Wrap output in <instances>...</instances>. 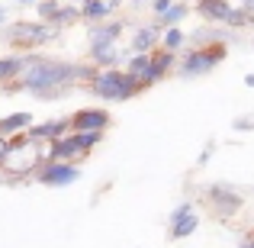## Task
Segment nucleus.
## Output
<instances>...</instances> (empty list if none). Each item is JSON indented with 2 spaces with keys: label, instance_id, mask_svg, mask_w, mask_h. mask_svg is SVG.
<instances>
[{
  "label": "nucleus",
  "instance_id": "1",
  "mask_svg": "<svg viewBox=\"0 0 254 248\" xmlns=\"http://www.w3.org/2000/svg\"><path fill=\"white\" fill-rule=\"evenodd\" d=\"M90 71L84 65H58V62H23L19 68V84L26 90H36L39 97H58L68 81H81Z\"/></svg>",
  "mask_w": 254,
  "mask_h": 248
},
{
  "label": "nucleus",
  "instance_id": "2",
  "mask_svg": "<svg viewBox=\"0 0 254 248\" xmlns=\"http://www.w3.org/2000/svg\"><path fill=\"white\" fill-rule=\"evenodd\" d=\"M135 90H138V84L132 81L126 71H116V68H110V71H103V75L93 78V93H100V97H106V100L132 97Z\"/></svg>",
  "mask_w": 254,
  "mask_h": 248
},
{
  "label": "nucleus",
  "instance_id": "3",
  "mask_svg": "<svg viewBox=\"0 0 254 248\" xmlns=\"http://www.w3.org/2000/svg\"><path fill=\"white\" fill-rule=\"evenodd\" d=\"M77 177H81V171H77V165H71V162H55V165H45L42 171H39V180H42V184H52V187L74 184Z\"/></svg>",
  "mask_w": 254,
  "mask_h": 248
},
{
  "label": "nucleus",
  "instance_id": "4",
  "mask_svg": "<svg viewBox=\"0 0 254 248\" xmlns=\"http://www.w3.org/2000/svg\"><path fill=\"white\" fill-rule=\"evenodd\" d=\"M13 39H19V45H42L55 36V26H42V23H16L10 29Z\"/></svg>",
  "mask_w": 254,
  "mask_h": 248
},
{
  "label": "nucleus",
  "instance_id": "5",
  "mask_svg": "<svg viewBox=\"0 0 254 248\" xmlns=\"http://www.w3.org/2000/svg\"><path fill=\"white\" fill-rule=\"evenodd\" d=\"M222 55H225V45H222V42L212 45V49H206V52H193V55L187 58L184 71H187V75H203V71H209Z\"/></svg>",
  "mask_w": 254,
  "mask_h": 248
},
{
  "label": "nucleus",
  "instance_id": "6",
  "mask_svg": "<svg viewBox=\"0 0 254 248\" xmlns=\"http://www.w3.org/2000/svg\"><path fill=\"white\" fill-rule=\"evenodd\" d=\"M196 226H199V219H196V213H193V206H177L174 210V216H171V236L174 239H187V236H193L196 232Z\"/></svg>",
  "mask_w": 254,
  "mask_h": 248
},
{
  "label": "nucleus",
  "instance_id": "7",
  "mask_svg": "<svg viewBox=\"0 0 254 248\" xmlns=\"http://www.w3.org/2000/svg\"><path fill=\"white\" fill-rule=\"evenodd\" d=\"M74 129L81 132H100L106 123H110V116H106V110H81L74 119H68Z\"/></svg>",
  "mask_w": 254,
  "mask_h": 248
},
{
  "label": "nucleus",
  "instance_id": "8",
  "mask_svg": "<svg viewBox=\"0 0 254 248\" xmlns=\"http://www.w3.org/2000/svg\"><path fill=\"white\" fill-rule=\"evenodd\" d=\"M119 32H123V26H119V23H110V26H97V29H93V36H90L93 49H110V45H116Z\"/></svg>",
  "mask_w": 254,
  "mask_h": 248
},
{
  "label": "nucleus",
  "instance_id": "9",
  "mask_svg": "<svg viewBox=\"0 0 254 248\" xmlns=\"http://www.w3.org/2000/svg\"><path fill=\"white\" fill-rule=\"evenodd\" d=\"M29 113H13V116H6L3 123H0V136H6V132H16V129H26L29 126Z\"/></svg>",
  "mask_w": 254,
  "mask_h": 248
},
{
  "label": "nucleus",
  "instance_id": "10",
  "mask_svg": "<svg viewBox=\"0 0 254 248\" xmlns=\"http://www.w3.org/2000/svg\"><path fill=\"white\" fill-rule=\"evenodd\" d=\"M155 10L158 13H164V23H177V19H184V13H187V6L184 3H164V0H161V3H155Z\"/></svg>",
  "mask_w": 254,
  "mask_h": 248
},
{
  "label": "nucleus",
  "instance_id": "11",
  "mask_svg": "<svg viewBox=\"0 0 254 248\" xmlns=\"http://www.w3.org/2000/svg\"><path fill=\"white\" fill-rule=\"evenodd\" d=\"M155 36H158L155 26H142V29L135 32V42H132V45H135V52H148L151 42H155Z\"/></svg>",
  "mask_w": 254,
  "mask_h": 248
},
{
  "label": "nucleus",
  "instance_id": "12",
  "mask_svg": "<svg viewBox=\"0 0 254 248\" xmlns=\"http://www.w3.org/2000/svg\"><path fill=\"white\" fill-rule=\"evenodd\" d=\"M68 119H58V123H49V126H36L32 129V136H45V139H55V136H62L64 129H68Z\"/></svg>",
  "mask_w": 254,
  "mask_h": 248
},
{
  "label": "nucleus",
  "instance_id": "13",
  "mask_svg": "<svg viewBox=\"0 0 254 248\" xmlns=\"http://www.w3.org/2000/svg\"><path fill=\"white\" fill-rule=\"evenodd\" d=\"M113 10H116V3H84L81 6V13L90 16V19H100L103 13H113Z\"/></svg>",
  "mask_w": 254,
  "mask_h": 248
},
{
  "label": "nucleus",
  "instance_id": "14",
  "mask_svg": "<svg viewBox=\"0 0 254 248\" xmlns=\"http://www.w3.org/2000/svg\"><path fill=\"white\" fill-rule=\"evenodd\" d=\"M19 68H23V58H3V62H0V81L19 75Z\"/></svg>",
  "mask_w": 254,
  "mask_h": 248
},
{
  "label": "nucleus",
  "instance_id": "15",
  "mask_svg": "<svg viewBox=\"0 0 254 248\" xmlns=\"http://www.w3.org/2000/svg\"><path fill=\"white\" fill-rule=\"evenodd\" d=\"M93 142H100V132H77V136H74V145L81 152H90Z\"/></svg>",
  "mask_w": 254,
  "mask_h": 248
},
{
  "label": "nucleus",
  "instance_id": "16",
  "mask_svg": "<svg viewBox=\"0 0 254 248\" xmlns=\"http://www.w3.org/2000/svg\"><path fill=\"white\" fill-rule=\"evenodd\" d=\"M180 45H184V36H180L177 29H171L168 36H164V49H168V55H171L174 49H180Z\"/></svg>",
  "mask_w": 254,
  "mask_h": 248
},
{
  "label": "nucleus",
  "instance_id": "17",
  "mask_svg": "<svg viewBox=\"0 0 254 248\" xmlns=\"http://www.w3.org/2000/svg\"><path fill=\"white\" fill-rule=\"evenodd\" d=\"M242 248H254V232H251V236H248V239L242 242Z\"/></svg>",
  "mask_w": 254,
  "mask_h": 248
},
{
  "label": "nucleus",
  "instance_id": "18",
  "mask_svg": "<svg viewBox=\"0 0 254 248\" xmlns=\"http://www.w3.org/2000/svg\"><path fill=\"white\" fill-rule=\"evenodd\" d=\"M6 149H10V145H6V142H3V139H0V158H3V155H6Z\"/></svg>",
  "mask_w": 254,
  "mask_h": 248
},
{
  "label": "nucleus",
  "instance_id": "19",
  "mask_svg": "<svg viewBox=\"0 0 254 248\" xmlns=\"http://www.w3.org/2000/svg\"><path fill=\"white\" fill-rule=\"evenodd\" d=\"M0 19H3V10H0Z\"/></svg>",
  "mask_w": 254,
  "mask_h": 248
}]
</instances>
